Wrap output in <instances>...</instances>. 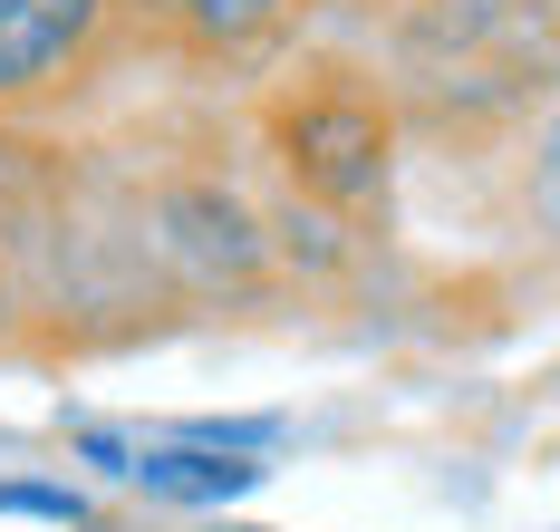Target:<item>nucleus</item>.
Here are the masks:
<instances>
[{
    "instance_id": "obj_1",
    "label": "nucleus",
    "mask_w": 560,
    "mask_h": 532,
    "mask_svg": "<svg viewBox=\"0 0 560 532\" xmlns=\"http://www.w3.org/2000/svg\"><path fill=\"white\" fill-rule=\"evenodd\" d=\"M271 146H280V165H290V184H300L310 204H338V213L387 184V107H377L368 88H338V78L280 97L271 107Z\"/></svg>"
},
{
    "instance_id": "obj_2",
    "label": "nucleus",
    "mask_w": 560,
    "mask_h": 532,
    "mask_svg": "<svg viewBox=\"0 0 560 532\" xmlns=\"http://www.w3.org/2000/svg\"><path fill=\"white\" fill-rule=\"evenodd\" d=\"M116 0H0V97H39L78 78L88 49L107 39Z\"/></svg>"
},
{
    "instance_id": "obj_3",
    "label": "nucleus",
    "mask_w": 560,
    "mask_h": 532,
    "mask_svg": "<svg viewBox=\"0 0 560 532\" xmlns=\"http://www.w3.org/2000/svg\"><path fill=\"white\" fill-rule=\"evenodd\" d=\"M78 455H97L107 474L145 484V494H165V504H232V494H252V484H261V465H252V455L203 446V436H184V446H136V436L88 426V436H78Z\"/></svg>"
},
{
    "instance_id": "obj_4",
    "label": "nucleus",
    "mask_w": 560,
    "mask_h": 532,
    "mask_svg": "<svg viewBox=\"0 0 560 532\" xmlns=\"http://www.w3.org/2000/svg\"><path fill=\"white\" fill-rule=\"evenodd\" d=\"M280 20H290V0H165V30L203 59L261 49V39H280Z\"/></svg>"
},
{
    "instance_id": "obj_5",
    "label": "nucleus",
    "mask_w": 560,
    "mask_h": 532,
    "mask_svg": "<svg viewBox=\"0 0 560 532\" xmlns=\"http://www.w3.org/2000/svg\"><path fill=\"white\" fill-rule=\"evenodd\" d=\"M0 513H39V523H78L68 494H39V484H0Z\"/></svg>"
},
{
    "instance_id": "obj_6",
    "label": "nucleus",
    "mask_w": 560,
    "mask_h": 532,
    "mask_svg": "<svg viewBox=\"0 0 560 532\" xmlns=\"http://www.w3.org/2000/svg\"><path fill=\"white\" fill-rule=\"evenodd\" d=\"M551 194H560V136H551Z\"/></svg>"
}]
</instances>
